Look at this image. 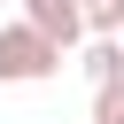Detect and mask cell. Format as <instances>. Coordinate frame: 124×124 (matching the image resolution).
I'll list each match as a JSON object with an SVG mask.
<instances>
[{"instance_id":"obj_3","label":"cell","mask_w":124,"mask_h":124,"mask_svg":"<svg viewBox=\"0 0 124 124\" xmlns=\"http://www.w3.org/2000/svg\"><path fill=\"white\" fill-rule=\"evenodd\" d=\"M93 85H108V78H124V39H93L85 46V62H78Z\"/></svg>"},{"instance_id":"obj_4","label":"cell","mask_w":124,"mask_h":124,"mask_svg":"<svg viewBox=\"0 0 124 124\" xmlns=\"http://www.w3.org/2000/svg\"><path fill=\"white\" fill-rule=\"evenodd\" d=\"M85 31L93 39H124V0H85Z\"/></svg>"},{"instance_id":"obj_5","label":"cell","mask_w":124,"mask_h":124,"mask_svg":"<svg viewBox=\"0 0 124 124\" xmlns=\"http://www.w3.org/2000/svg\"><path fill=\"white\" fill-rule=\"evenodd\" d=\"M93 124H124V78L93 85Z\"/></svg>"},{"instance_id":"obj_2","label":"cell","mask_w":124,"mask_h":124,"mask_svg":"<svg viewBox=\"0 0 124 124\" xmlns=\"http://www.w3.org/2000/svg\"><path fill=\"white\" fill-rule=\"evenodd\" d=\"M23 23H39L54 46H78L85 39V0H23Z\"/></svg>"},{"instance_id":"obj_1","label":"cell","mask_w":124,"mask_h":124,"mask_svg":"<svg viewBox=\"0 0 124 124\" xmlns=\"http://www.w3.org/2000/svg\"><path fill=\"white\" fill-rule=\"evenodd\" d=\"M62 70V46L39 31V23H8L0 31V85H39Z\"/></svg>"}]
</instances>
